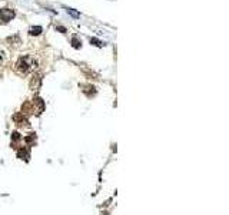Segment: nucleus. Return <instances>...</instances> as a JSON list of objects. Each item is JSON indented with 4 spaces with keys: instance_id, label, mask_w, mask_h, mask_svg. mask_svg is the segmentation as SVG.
<instances>
[{
    "instance_id": "f257e3e1",
    "label": "nucleus",
    "mask_w": 229,
    "mask_h": 215,
    "mask_svg": "<svg viewBox=\"0 0 229 215\" xmlns=\"http://www.w3.org/2000/svg\"><path fill=\"white\" fill-rule=\"evenodd\" d=\"M29 60H30V57H27V56H26V57H20L19 62H17V65H16V66H17V69H19L20 72L26 73L30 67H33V66L29 63Z\"/></svg>"
},
{
    "instance_id": "f03ea898",
    "label": "nucleus",
    "mask_w": 229,
    "mask_h": 215,
    "mask_svg": "<svg viewBox=\"0 0 229 215\" xmlns=\"http://www.w3.org/2000/svg\"><path fill=\"white\" fill-rule=\"evenodd\" d=\"M14 17V12L10 9H2L0 10V20L2 22H9Z\"/></svg>"
},
{
    "instance_id": "7ed1b4c3",
    "label": "nucleus",
    "mask_w": 229,
    "mask_h": 215,
    "mask_svg": "<svg viewBox=\"0 0 229 215\" xmlns=\"http://www.w3.org/2000/svg\"><path fill=\"white\" fill-rule=\"evenodd\" d=\"M43 29L40 27V26H36V27H30V30H29V33L32 35V36H34V35H40L42 33Z\"/></svg>"
},
{
    "instance_id": "20e7f679",
    "label": "nucleus",
    "mask_w": 229,
    "mask_h": 215,
    "mask_svg": "<svg viewBox=\"0 0 229 215\" xmlns=\"http://www.w3.org/2000/svg\"><path fill=\"white\" fill-rule=\"evenodd\" d=\"M90 43H92V45H95V46H103V43L100 42V40H99V39H96V38H92L90 39Z\"/></svg>"
},
{
    "instance_id": "39448f33",
    "label": "nucleus",
    "mask_w": 229,
    "mask_h": 215,
    "mask_svg": "<svg viewBox=\"0 0 229 215\" xmlns=\"http://www.w3.org/2000/svg\"><path fill=\"white\" fill-rule=\"evenodd\" d=\"M67 13L69 14H72V16H73V17H79V13H77V12H76V10H73V9H69V7H67Z\"/></svg>"
},
{
    "instance_id": "423d86ee",
    "label": "nucleus",
    "mask_w": 229,
    "mask_h": 215,
    "mask_svg": "<svg viewBox=\"0 0 229 215\" xmlns=\"http://www.w3.org/2000/svg\"><path fill=\"white\" fill-rule=\"evenodd\" d=\"M72 46L76 47V49H79V47H80V42L76 38H73V40H72Z\"/></svg>"
},
{
    "instance_id": "0eeeda50",
    "label": "nucleus",
    "mask_w": 229,
    "mask_h": 215,
    "mask_svg": "<svg viewBox=\"0 0 229 215\" xmlns=\"http://www.w3.org/2000/svg\"><path fill=\"white\" fill-rule=\"evenodd\" d=\"M57 29H59V30H60V32H63V33L66 32V29H65V27H62V26H59V27H57Z\"/></svg>"
}]
</instances>
